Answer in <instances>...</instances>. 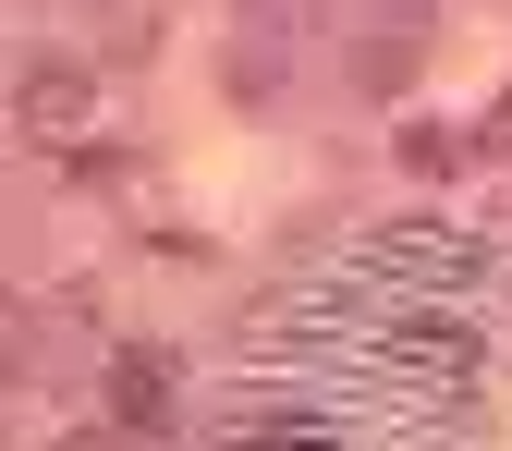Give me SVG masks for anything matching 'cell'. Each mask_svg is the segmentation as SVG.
<instances>
[{
    "instance_id": "cell-5",
    "label": "cell",
    "mask_w": 512,
    "mask_h": 451,
    "mask_svg": "<svg viewBox=\"0 0 512 451\" xmlns=\"http://www.w3.org/2000/svg\"><path fill=\"white\" fill-rule=\"evenodd\" d=\"M464 147H476V159H512V98H488V110H476V135H464Z\"/></svg>"
},
{
    "instance_id": "cell-3",
    "label": "cell",
    "mask_w": 512,
    "mask_h": 451,
    "mask_svg": "<svg viewBox=\"0 0 512 451\" xmlns=\"http://www.w3.org/2000/svg\"><path fill=\"white\" fill-rule=\"evenodd\" d=\"M98 391H110V415L135 427V439H159V427L183 415V378H171V354H159V342H122V354L98 366Z\"/></svg>"
},
{
    "instance_id": "cell-1",
    "label": "cell",
    "mask_w": 512,
    "mask_h": 451,
    "mask_svg": "<svg viewBox=\"0 0 512 451\" xmlns=\"http://www.w3.org/2000/svg\"><path fill=\"white\" fill-rule=\"evenodd\" d=\"M13 135H25V147H61V159H98V135H110V86H98V61L37 49L25 74H13Z\"/></svg>"
},
{
    "instance_id": "cell-4",
    "label": "cell",
    "mask_w": 512,
    "mask_h": 451,
    "mask_svg": "<svg viewBox=\"0 0 512 451\" xmlns=\"http://www.w3.org/2000/svg\"><path fill=\"white\" fill-rule=\"evenodd\" d=\"M232 13H244V74H232V86L269 98V61H281V37L305 25V0H232Z\"/></svg>"
},
{
    "instance_id": "cell-6",
    "label": "cell",
    "mask_w": 512,
    "mask_h": 451,
    "mask_svg": "<svg viewBox=\"0 0 512 451\" xmlns=\"http://www.w3.org/2000/svg\"><path fill=\"white\" fill-rule=\"evenodd\" d=\"M122 439H135V427H122V415H98V427H74V439H49V451H122Z\"/></svg>"
},
{
    "instance_id": "cell-2",
    "label": "cell",
    "mask_w": 512,
    "mask_h": 451,
    "mask_svg": "<svg viewBox=\"0 0 512 451\" xmlns=\"http://www.w3.org/2000/svg\"><path fill=\"white\" fill-rule=\"evenodd\" d=\"M415 49H427V0H354V86L366 98H403L415 86Z\"/></svg>"
}]
</instances>
